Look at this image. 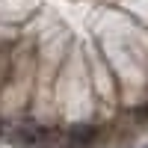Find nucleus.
Instances as JSON below:
<instances>
[{
    "label": "nucleus",
    "mask_w": 148,
    "mask_h": 148,
    "mask_svg": "<svg viewBox=\"0 0 148 148\" xmlns=\"http://www.w3.org/2000/svg\"><path fill=\"white\" fill-rule=\"evenodd\" d=\"M98 139H101V127L95 125H74L62 133V142L68 148H92Z\"/></svg>",
    "instance_id": "f257e3e1"
}]
</instances>
